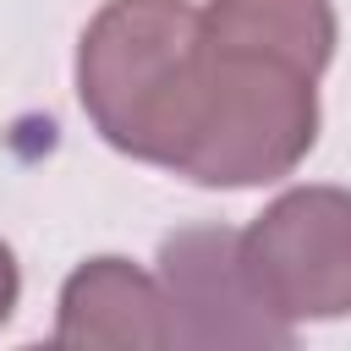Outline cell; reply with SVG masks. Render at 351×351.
<instances>
[{
  "instance_id": "obj_1",
  "label": "cell",
  "mask_w": 351,
  "mask_h": 351,
  "mask_svg": "<svg viewBox=\"0 0 351 351\" xmlns=\"http://www.w3.org/2000/svg\"><path fill=\"white\" fill-rule=\"evenodd\" d=\"M77 93L110 148L176 170L203 110V11L110 0L82 33Z\"/></svg>"
},
{
  "instance_id": "obj_2",
  "label": "cell",
  "mask_w": 351,
  "mask_h": 351,
  "mask_svg": "<svg viewBox=\"0 0 351 351\" xmlns=\"http://www.w3.org/2000/svg\"><path fill=\"white\" fill-rule=\"evenodd\" d=\"M313 71L203 33V110L176 176L197 186H258L291 176L318 137Z\"/></svg>"
},
{
  "instance_id": "obj_3",
  "label": "cell",
  "mask_w": 351,
  "mask_h": 351,
  "mask_svg": "<svg viewBox=\"0 0 351 351\" xmlns=\"http://www.w3.org/2000/svg\"><path fill=\"white\" fill-rule=\"evenodd\" d=\"M241 263L285 324L351 313V192L296 186L241 230Z\"/></svg>"
},
{
  "instance_id": "obj_4",
  "label": "cell",
  "mask_w": 351,
  "mask_h": 351,
  "mask_svg": "<svg viewBox=\"0 0 351 351\" xmlns=\"http://www.w3.org/2000/svg\"><path fill=\"white\" fill-rule=\"evenodd\" d=\"M159 291L176 346H291V324L263 307L241 263V230L192 225L159 247Z\"/></svg>"
},
{
  "instance_id": "obj_5",
  "label": "cell",
  "mask_w": 351,
  "mask_h": 351,
  "mask_svg": "<svg viewBox=\"0 0 351 351\" xmlns=\"http://www.w3.org/2000/svg\"><path fill=\"white\" fill-rule=\"evenodd\" d=\"M55 346H176L159 274H143L126 258L82 263L60 291Z\"/></svg>"
},
{
  "instance_id": "obj_6",
  "label": "cell",
  "mask_w": 351,
  "mask_h": 351,
  "mask_svg": "<svg viewBox=\"0 0 351 351\" xmlns=\"http://www.w3.org/2000/svg\"><path fill=\"white\" fill-rule=\"evenodd\" d=\"M203 33L219 44L280 55L318 77L335 55V5L329 0H208Z\"/></svg>"
},
{
  "instance_id": "obj_7",
  "label": "cell",
  "mask_w": 351,
  "mask_h": 351,
  "mask_svg": "<svg viewBox=\"0 0 351 351\" xmlns=\"http://www.w3.org/2000/svg\"><path fill=\"white\" fill-rule=\"evenodd\" d=\"M16 291H22V280H16V258H11V247L0 241V324L11 318V307H16Z\"/></svg>"
}]
</instances>
